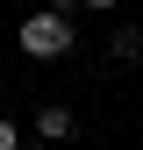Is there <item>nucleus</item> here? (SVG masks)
<instances>
[{"label": "nucleus", "instance_id": "nucleus-1", "mask_svg": "<svg viewBox=\"0 0 143 150\" xmlns=\"http://www.w3.org/2000/svg\"><path fill=\"white\" fill-rule=\"evenodd\" d=\"M14 43H22V57H36V64L72 57V43H79V22H72V14H57V7H36V14H22Z\"/></svg>", "mask_w": 143, "mask_h": 150}, {"label": "nucleus", "instance_id": "nucleus-2", "mask_svg": "<svg viewBox=\"0 0 143 150\" xmlns=\"http://www.w3.org/2000/svg\"><path fill=\"white\" fill-rule=\"evenodd\" d=\"M72 129H79V122H72V107H64V100H50V107H36V122H29V136H43V143H64Z\"/></svg>", "mask_w": 143, "mask_h": 150}, {"label": "nucleus", "instance_id": "nucleus-3", "mask_svg": "<svg viewBox=\"0 0 143 150\" xmlns=\"http://www.w3.org/2000/svg\"><path fill=\"white\" fill-rule=\"evenodd\" d=\"M107 57H115V64H143V29H136V22H122V29H115V43H107Z\"/></svg>", "mask_w": 143, "mask_h": 150}, {"label": "nucleus", "instance_id": "nucleus-4", "mask_svg": "<svg viewBox=\"0 0 143 150\" xmlns=\"http://www.w3.org/2000/svg\"><path fill=\"white\" fill-rule=\"evenodd\" d=\"M0 150H22V129H14L7 115H0Z\"/></svg>", "mask_w": 143, "mask_h": 150}, {"label": "nucleus", "instance_id": "nucleus-5", "mask_svg": "<svg viewBox=\"0 0 143 150\" xmlns=\"http://www.w3.org/2000/svg\"><path fill=\"white\" fill-rule=\"evenodd\" d=\"M79 7H93V14H115V7H122V0H79Z\"/></svg>", "mask_w": 143, "mask_h": 150}, {"label": "nucleus", "instance_id": "nucleus-6", "mask_svg": "<svg viewBox=\"0 0 143 150\" xmlns=\"http://www.w3.org/2000/svg\"><path fill=\"white\" fill-rule=\"evenodd\" d=\"M50 7H57V14H79V0H50Z\"/></svg>", "mask_w": 143, "mask_h": 150}]
</instances>
